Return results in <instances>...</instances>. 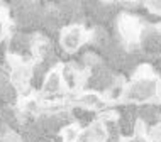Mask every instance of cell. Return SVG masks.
I'll return each mask as SVG.
<instances>
[{
    "instance_id": "8",
    "label": "cell",
    "mask_w": 161,
    "mask_h": 142,
    "mask_svg": "<svg viewBox=\"0 0 161 142\" xmlns=\"http://www.w3.org/2000/svg\"><path fill=\"white\" fill-rule=\"evenodd\" d=\"M80 103L85 107H98L102 102H100V98L95 93H86L83 97H80Z\"/></svg>"
},
{
    "instance_id": "3",
    "label": "cell",
    "mask_w": 161,
    "mask_h": 142,
    "mask_svg": "<svg viewBox=\"0 0 161 142\" xmlns=\"http://www.w3.org/2000/svg\"><path fill=\"white\" fill-rule=\"evenodd\" d=\"M120 32L127 41H134L139 36V22L132 15H122L120 17Z\"/></svg>"
},
{
    "instance_id": "11",
    "label": "cell",
    "mask_w": 161,
    "mask_h": 142,
    "mask_svg": "<svg viewBox=\"0 0 161 142\" xmlns=\"http://www.w3.org/2000/svg\"><path fill=\"white\" fill-rule=\"evenodd\" d=\"M3 31H5V27H3V20H0V41H2V37H3Z\"/></svg>"
},
{
    "instance_id": "7",
    "label": "cell",
    "mask_w": 161,
    "mask_h": 142,
    "mask_svg": "<svg viewBox=\"0 0 161 142\" xmlns=\"http://www.w3.org/2000/svg\"><path fill=\"white\" fill-rule=\"evenodd\" d=\"M78 137H80V130H78L76 125H68L63 130V140L64 142H76Z\"/></svg>"
},
{
    "instance_id": "4",
    "label": "cell",
    "mask_w": 161,
    "mask_h": 142,
    "mask_svg": "<svg viewBox=\"0 0 161 142\" xmlns=\"http://www.w3.org/2000/svg\"><path fill=\"white\" fill-rule=\"evenodd\" d=\"M29 78H31V71L25 64H20V63H15L14 66V71H12V81L14 85L19 90H24L29 83Z\"/></svg>"
},
{
    "instance_id": "10",
    "label": "cell",
    "mask_w": 161,
    "mask_h": 142,
    "mask_svg": "<svg viewBox=\"0 0 161 142\" xmlns=\"http://www.w3.org/2000/svg\"><path fill=\"white\" fill-rule=\"evenodd\" d=\"M127 142H147V140H146L142 135H136L134 139H130V140H127Z\"/></svg>"
},
{
    "instance_id": "2",
    "label": "cell",
    "mask_w": 161,
    "mask_h": 142,
    "mask_svg": "<svg viewBox=\"0 0 161 142\" xmlns=\"http://www.w3.org/2000/svg\"><path fill=\"white\" fill-rule=\"evenodd\" d=\"M85 39L83 29L78 27V25H73V27L66 29L61 36V44L66 51H76L78 47L81 46V42Z\"/></svg>"
},
{
    "instance_id": "9",
    "label": "cell",
    "mask_w": 161,
    "mask_h": 142,
    "mask_svg": "<svg viewBox=\"0 0 161 142\" xmlns=\"http://www.w3.org/2000/svg\"><path fill=\"white\" fill-rule=\"evenodd\" d=\"M149 7L154 8V10H158V12H161V2H151Z\"/></svg>"
},
{
    "instance_id": "5",
    "label": "cell",
    "mask_w": 161,
    "mask_h": 142,
    "mask_svg": "<svg viewBox=\"0 0 161 142\" xmlns=\"http://www.w3.org/2000/svg\"><path fill=\"white\" fill-rule=\"evenodd\" d=\"M105 129H103L102 124H95V125H92L88 129V130L85 132V142H103L105 140Z\"/></svg>"
},
{
    "instance_id": "1",
    "label": "cell",
    "mask_w": 161,
    "mask_h": 142,
    "mask_svg": "<svg viewBox=\"0 0 161 142\" xmlns=\"http://www.w3.org/2000/svg\"><path fill=\"white\" fill-rule=\"evenodd\" d=\"M156 87L153 80H137L136 83L130 85V88L125 92V100L130 102H146L156 95Z\"/></svg>"
},
{
    "instance_id": "6",
    "label": "cell",
    "mask_w": 161,
    "mask_h": 142,
    "mask_svg": "<svg viewBox=\"0 0 161 142\" xmlns=\"http://www.w3.org/2000/svg\"><path fill=\"white\" fill-rule=\"evenodd\" d=\"M44 93H58L61 90V75L58 71L49 73V76L44 81Z\"/></svg>"
}]
</instances>
